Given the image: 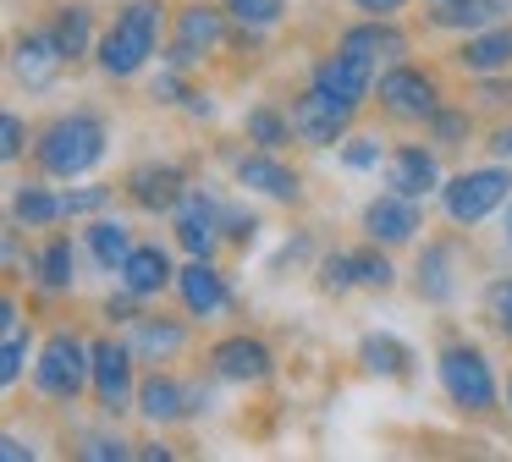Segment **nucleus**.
Masks as SVG:
<instances>
[{"label": "nucleus", "mask_w": 512, "mask_h": 462, "mask_svg": "<svg viewBox=\"0 0 512 462\" xmlns=\"http://www.w3.org/2000/svg\"><path fill=\"white\" fill-rule=\"evenodd\" d=\"M160 33H166V0H127V6L105 22L100 44H94V66H100L111 83L138 77L160 50H166Z\"/></svg>", "instance_id": "obj_1"}, {"label": "nucleus", "mask_w": 512, "mask_h": 462, "mask_svg": "<svg viewBox=\"0 0 512 462\" xmlns=\"http://www.w3.org/2000/svg\"><path fill=\"white\" fill-rule=\"evenodd\" d=\"M105 149H111V127H105L100 110H67V116L39 127L34 165L45 176H56V182H78V176H89L105 160Z\"/></svg>", "instance_id": "obj_2"}, {"label": "nucleus", "mask_w": 512, "mask_h": 462, "mask_svg": "<svg viewBox=\"0 0 512 462\" xmlns=\"http://www.w3.org/2000/svg\"><path fill=\"white\" fill-rule=\"evenodd\" d=\"M94 380V341H83L78 330H50L39 341L34 358V391L45 402H78Z\"/></svg>", "instance_id": "obj_3"}, {"label": "nucleus", "mask_w": 512, "mask_h": 462, "mask_svg": "<svg viewBox=\"0 0 512 462\" xmlns=\"http://www.w3.org/2000/svg\"><path fill=\"white\" fill-rule=\"evenodd\" d=\"M435 374H441V391L457 413H468V418L496 413V374H490V358L474 341H446L435 352Z\"/></svg>", "instance_id": "obj_4"}, {"label": "nucleus", "mask_w": 512, "mask_h": 462, "mask_svg": "<svg viewBox=\"0 0 512 462\" xmlns=\"http://www.w3.org/2000/svg\"><path fill=\"white\" fill-rule=\"evenodd\" d=\"M232 28L237 22L226 17V6L188 0V6H177V17H171V39H166V50H160V61L177 66V72H193V66H204L215 50H221Z\"/></svg>", "instance_id": "obj_5"}, {"label": "nucleus", "mask_w": 512, "mask_h": 462, "mask_svg": "<svg viewBox=\"0 0 512 462\" xmlns=\"http://www.w3.org/2000/svg\"><path fill=\"white\" fill-rule=\"evenodd\" d=\"M512 198V165H474V171H457L441 182V209L452 226H479L485 215H496L501 204Z\"/></svg>", "instance_id": "obj_6"}, {"label": "nucleus", "mask_w": 512, "mask_h": 462, "mask_svg": "<svg viewBox=\"0 0 512 462\" xmlns=\"http://www.w3.org/2000/svg\"><path fill=\"white\" fill-rule=\"evenodd\" d=\"M375 99H380V116L402 121V127H424V121L446 105L435 72H424V66H413V61H391L386 72L375 77Z\"/></svg>", "instance_id": "obj_7"}, {"label": "nucleus", "mask_w": 512, "mask_h": 462, "mask_svg": "<svg viewBox=\"0 0 512 462\" xmlns=\"http://www.w3.org/2000/svg\"><path fill=\"white\" fill-rule=\"evenodd\" d=\"M171 231H177V248L188 259H215V248L226 242V204L204 187H188L182 204L171 209Z\"/></svg>", "instance_id": "obj_8"}, {"label": "nucleus", "mask_w": 512, "mask_h": 462, "mask_svg": "<svg viewBox=\"0 0 512 462\" xmlns=\"http://www.w3.org/2000/svg\"><path fill=\"white\" fill-rule=\"evenodd\" d=\"M133 363L138 358H133V347H127V341H111V336L94 341V380H89V391H94V407H100V413L122 418L127 407H138Z\"/></svg>", "instance_id": "obj_9"}, {"label": "nucleus", "mask_w": 512, "mask_h": 462, "mask_svg": "<svg viewBox=\"0 0 512 462\" xmlns=\"http://www.w3.org/2000/svg\"><path fill=\"white\" fill-rule=\"evenodd\" d=\"M204 369H210V380L221 385H265L270 374H276V352H270V341L259 336H221L210 352H204Z\"/></svg>", "instance_id": "obj_10"}, {"label": "nucleus", "mask_w": 512, "mask_h": 462, "mask_svg": "<svg viewBox=\"0 0 512 462\" xmlns=\"http://www.w3.org/2000/svg\"><path fill=\"white\" fill-rule=\"evenodd\" d=\"M309 83L320 88V94H331L336 105L358 110L364 99H375V61H364V55L336 44V50H325L320 61L309 66Z\"/></svg>", "instance_id": "obj_11"}, {"label": "nucleus", "mask_w": 512, "mask_h": 462, "mask_svg": "<svg viewBox=\"0 0 512 462\" xmlns=\"http://www.w3.org/2000/svg\"><path fill=\"white\" fill-rule=\"evenodd\" d=\"M292 132H298V143L303 149H336V143L353 132V116L358 110H347V105H336L331 94H320V88H303L298 99H292Z\"/></svg>", "instance_id": "obj_12"}, {"label": "nucleus", "mask_w": 512, "mask_h": 462, "mask_svg": "<svg viewBox=\"0 0 512 462\" xmlns=\"http://www.w3.org/2000/svg\"><path fill=\"white\" fill-rule=\"evenodd\" d=\"M188 171L182 165H171V160H144V165H133L127 171V182H122V198L133 209H144V215H171V209L182 204V193H188Z\"/></svg>", "instance_id": "obj_13"}, {"label": "nucleus", "mask_w": 512, "mask_h": 462, "mask_svg": "<svg viewBox=\"0 0 512 462\" xmlns=\"http://www.w3.org/2000/svg\"><path fill=\"white\" fill-rule=\"evenodd\" d=\"M358 226H364L369 242H380V248H402V242L419 237L424 215H419V198L397 193V187H386V193H375L364 204V215H358Z\"/></svg>", "instance_id": "obj_14"}, {"label": "nucleus", "mask_w": 512, "mask_h": 462, "mask_svg": "<svg viewBox=\"0 0 512 462\" xmlns=\"http://www.w3.org/2000/svg\"><path fill=\"white\" fill-rule=\"evenodd\" d=\"M232 176L248 187V193H265L276 204H303V176L281 160L276 149H248L232 160Z\"/></svg>", "instance_id": "obj_15"}, {"label": "nucleus", "mask_w": 512, "mask_h": 462, "mask_svg": "<svg viewBox=\"0 0 512 462\" xmlns=\"http://www.w3.org/2000/svg\"><path fill=\"white\" fill-rule=\"evenodd\" d=\"M457 259H463V242L457 237H430L419 264H413V292L435 308L457 303Z\"/></svg>", "instance_id": "obj_16"}, {"label": "nucleus", "mask_w": 512, "mask_h": 462, "mask_svg": "<svg viewBox=\"0 0 512 462\" xmlns=\"http://www.w3.org/2000/svg\"><path fill=\"white\" fill-rule=\"evenodd\" d=\"M177 297H182V314L193 319H221L232 308V286H226L221 264L215 259H188L177 270Z\"/></svg>", "instance_id": "obj_17"}, {"label": "nucleus", "mask_w": 512, "mask_h": 462, "mask_svg": "<svg viewBox=\"0 0 512 462\" xmlns=\"http://www.w3.org/2000/svg\"><path fill=\"white\" fill-rule=\"evenodd\" d=\"M67 55H61V44L50 39V28H28L12 39V77L23 88H50L61 72H67Z\"/></svg>", "instance_id": "obj_18"}, {"label": "nucleus", "mask_w": 512, "mask_h": 462, "mask_svg": "<svg viewBox=\"0 0 512 462\" xmlns=\"http://www.w3.org/2000/svg\"><path fill=\"white\" fill-rule=\"evenodd\" d=\"M452 66H463L468 77H496L512 72V22H490V28H474L457 39Z\"/></svg>", "instance_id": "obj_19"}, {"label": "nucleus", "mask_w": 512, "mask_h": 462, "mask_svg": "<svg viewBox=\"0 0 512 462\" xmlns=\"http://www.w3.org/2000/svg\"><path fill=\"white\" fill-rule=\"evenodd\" d=\"M188 341H193V336H188V325H182L177 314H138L127 347H133V358L166 369L171 358H182V352H188Z\"/></svg>", "instance_id": "obj_20"}, {"label": "nucleus", "mask_w": 512, "mask_h": 462, "mask_svg": "<svg viewBox=\"0 0 512 462\" xmlns=\"http://www.w3.org/2000/svg\"><path fill=\"white\" fill-rule=\"evenodd\" d=\"M386 187H397V193L424 204L430 193H441V165H435V154L424 143H397L386 154Z\"/></svg>", "instance_id": "obj_21"}, {"label": "nucleus", "mask_w": 512, "mask_h": 462, "mask_svg": "<svg viewBox=\"0 0 512 462\" xmlns=\"http://www.w3.org/2000/svg\"><path fill=\"white\" fill-rule=\"evenodd\" d=\"M138 413L149 418V424L171 429L182 424V418H193V396H188V380H177V374L155 369L138 380Z\"/></svg>", "instance_id": "obj_22"}, {"label": "nucleus", "mask_w": 512, "mask_h": 462, "mask_svg": "<svg viewBox=\"0 0 512 462\" xmlns=\"http://www.w3.org/2000/svg\"><path fill=\"white\" fill-rule=\"evenodd\" d=\"M336 44L342 50H353V55H364V61H402L408 55V33L397 28L391 17H364V22H353V28H342L336 33Z\"/></svg>", "instance_id": "obj_23"}, {"label": "nucleus", "mask_w": 512, "mask_h": 462, "mask_svg": "<svg viewBox=\"0 0 512 462\" xmlns=\"http://www.w3.org/2000/svg\"><path fill=\"white\" fill-rule=\"evenodd\" d=\"M116 275H122V286L138 297H160L166 286H177V264H171V253L160 248V242H138Z\"/></svg>", "instance_id": "obj_24"}, {"label": "nucleus", "mask_w": 512, "mask_h": 462, "mask_svg": "<svg viewBox=\"0 0 512 462\" xmlns=\"http://www.w3.org/2000/svg\"><path fill=\"white\" fill-rule=\"evenodd\" d=\"M45 28H50V39L61 44V55H67L72 66L89 61L94 44H100V33H94V6H83V0H67V6H56Z\"/></svg>", "instance_id": "obj_25"}, {"label": "nucleus", "mask_w": 512, "mask_h": 462, "mask_svg": "<svg viewBox=\"0 0 512 462\" xmlns=\"http://www.w3.org/2000/svg\"><path fill=\"white\" fill-rule=\"evenodd\" d=\"M512 17V0H446V6H430V28H446V33H474V28H490V22H507Z\"/></svg>", "instance_id": "obj_26"}, {"label": "nucleus", "mask_w": 512, "mask_h": 462, "mask_svg": "<svg viewBox=\"0 0 512 462\" xmlns=\"http://www.w3.org/2000/svg\"><path fill=\"white\" fill-rule=\"evenodd\" d=\"M78 248H72V237H45L39 242V253H34V286L39 292H50V297H61V292H72V281H78Z\"/></svg>", "instance_id": "obj_27"}, {"label": "nucleus", "mask_w": 512, "mask_h": 462, "mask_svg": "<svg viewBox=\"0 0 512 462\" xmlns=\"http://www.w3.org/2000/svg\"><path fill=\"white\" fill-rule=\"evenodd\" d=\"M358 363H364V374H380V380H408L413 347L397 336H386V330H369V336L358 341Z\"/></svg>", "instance_id": "obj_28"}, {"label": "nucleus", "mask_w": 512, "mask_h": 462, "mask_svg": "<svg viewBox=\"0 0 512 462\" xmlns=\"http://www.w3.org/2000/svg\"><path fill=\"white\" fill-rule=\"evenodd\" d=\"M83 248H89V259L100 264V270H122L138 242H133V226H122V220H111V215H94L89 231H83Z\"/></svg>", "instance_id": "obj_29"}, {"label": "nucleus", "mask_w": 512, "mask_h": 462, "mask_svg": "<svg viewBox=\"0 0 512 462\" xmlns=\"http://www.w3.org/2000/svg\"><path fill=\"white\" fill-rule=\"evenodd\" d=\"M56 220H67V198L50 193L45 182H28L12 193V226L39 231V226H56Z\"/></svg>", "instance_id": "obj_30"}, {"label": "nucleus", "mask_w": 512, "mask_h": 462, "mask_svg": "<svg viewBox=\"0 0 512 462\" xmlns=\"http://www.w3.org/2000/svg\"><path fill=\"white\" fill-rule=\"evenodd\" d=\"M243 138L254 143V149H292L298 143V132H292V116L281 105H248L243 110Z\"/></svg>", "instance_id": "obj_31"}, {"label": "nucleus", "mask_w": 512, "mask_h": 462, "mask_svg": "<svg viewBox=\"0 0 512 462\" xmlns=\"http://www.w3.org/2000/svg\"><path fill=\"white\" fill-rule=\"evenodd\" d=\"M23 358H28V330L23 314H17V297H6V308H0V380L6 385L23 380Z\"/></svg>", "instance_id": "obj_32"}, {"label": "nucleus", "mask_w": 512, "mask_h": 462, "mask_svg": "<svg viewBox=\"0 0 512 462\" xmlns=\"http://www.w3.org/2000/svg\"><path fill=\"white\" fill-rule=\"evenodd\" d=\"M353 264H358V286H369V292H391V286H397V264H391V248H380V242H364V248H353Z\"/></svg>", "instance_id": "obj_33"}, {"label": "nucleus", "mask_w": 512, "mask_h": 462, "mask_svg": "<svg viewBox=\"0 0 512 462\" xmlns=\"http://www.w3.org/2000/svg\"><path fill=\"white\" fill-rule=\"evenodd\" d=\"M424 132H430L441 149H463L468 138H474V110H463V105H441L430 121H424Z\"/></svg>", "instance_id": "obj_34"}, {"label": "nucleus", "mask_w": 512, "mask_h": 462, "mask_svg": "<svg viewBox=\"0 0 512 462\" xmlns=\"http://www.w3.org/2000/svg\"><path fill=\"white\" fill-rule=\"evenodd\" d=\"M221 6L243 33H265V28H276V22L287 17V0H221Z\"/></svg>", "instance_id": "obj_35"}, {"label": "nucleus", "mask_w": 512, "mask_h": 462, "mask_svg": "<svg viewBox=\"0 0 512 462\" xmlns=\"http://www.w3.org/2000/svg\"><path fill=\"white\" fill-rule=\"evenodd\" d=\"M386 143H380V132H347L342 138V165L347 171H380V160H386Z\"/></svg>", "instance_id": "obj_36"}, {"label": "nucleus", "mask_w": 512, "mask_h": 462, "mask_svg": "<svg viewBox=\"0 0 512 462\" xmlns=\"http://www.w3.org/2000/svg\"><path fill=\"white\" fill-rule=\"evenodd\" d=\"M314 281H320V292L325 297H347L358 286V264H353V253H325L320 264H314Z\"/></svg>", "instance_id": "obj_37"}, {"label": "nucleus", "mask_w": 512, "mask_h": 462, "mask_svg": "<svg viewBox=\"0 0 512 462\" xmlns=\"http://www.w3.org/2000/svg\"><path fill=\"white\" fill-rule=\"evenodd\" d=\"M485 319L507 336V347H512V275H501V281L485 286Z\"/></svg>", "instance_id": "obj_38"}, {"label": "nucleus", "mask_w": 512, "mask_h": 462, "mask_svg": "<svg viewBox=\"0 0 512 462\" xmlns=\"http://www.w3.org/2000/svg\"><path fill=\"white\" fill-rule=\"evenodd\" d=\"M78 457H89V462H122V457H138V446H133V440H122V435H83Z\"/></svg>", "instance_id": "obj_39"}, {"label": "nucleus", "mask_w": 512, "mask_h": 462, "mask_svg": "<svg viewBox=\"0 0 512 462\" xmlns=\"http://www.w3.org/2000/svg\"><path fill=\"white\" fill-rule=\"evenodd\" d=\"M61 198H67V215H89V220H94V215H100V209L116 198V187H105V182H94V187H67Z\"/></svg>", "instance_id": "obj_40"}, {"label": "nucleus", "mask_w": 512, "mask_h": 462, "mask_svg": "<svg viewBox=\"0 0 512 462\" xmlns=\"http://www.w3.org/2000/svg\"><path fill=\"white\" fill-rule=\"evenodd\" d=\"M23 149H28V121L17 116V110H6V116H0V154H6V160H23Z\"/></svg>", "instance_id": "obj_41"}, {"label": "nucleus", "mask_w": 512, "mask_h": 462, "mask_svg": "<svg viewBox=\"0 0 512 462\" xmlns=\"http://www.w3.org/2000/svg\"><path fill=\"white\" fill-rule=\"evenodd\" d=\"M254 237H259V215H248V209H226V242H232V248H248Z\"/></svg>", "instance_id": "obj_42"}, {"label": "nucleus", "mask_w": 512, "mask_h": 462, "mask_svg": "<svg viewBox=\"0 0 512 462\" xmlns=\"http://www.w3.org/2000/svg\"><path fill=\"white\" fill-rule=\"evenodd\" d=\"M138 303H144V297L122 286V297H105V319H111V325H133V319H138Z\"/></svg>", "instance_id": "obj_43"}, {"label": "nucleus", "mask_w": 512, "mask_h": 462, "mask_svg": "<svg viewBox=\"0 0 512 462\" xmlns=\"http://www.w3.org/2000/svg\"><path fill=\"white\" fill-rule=\"evenodd\" d=\"M347 6H353L358 17H402L408 0H347Z\"/></svg>", "instance_id": "obj_44"}, {"label": "nucleus", "mask_w": 512, "mask_h": 462, "mask_svg": "<svg viewBox=\"0 0 512 462\" xmlns=\"http://www.w3.org/2000/svg\"><path fill=\"white\" fill-rule=\"evenodd\" d=\"M485 143H490V154H496V160H512V121H501Z\"/></svg>", "instance_id": "obj_45"}, {"label": "nucleus", "mask_w": 512, "mask_h": 462, "mask_svg": "<svg viewBox=\"0 0 512 462\" xmlns=\"http://www.w3.org/2000/svg\"><path fill=\"white\" fill-rule=\"evenodd\" d=\"M0 451H6V462H23V457H34V446H23V435H6V440H0Z\"/></svg>", "instance_id": "obj_46"}, {"label": "nucleus", "mask_w": 512, "mask_h": 462, "mask_svg": "<svg viewBox=\"0 0 512 462\" xmlns=\"http://www.w3.org/2000/svg\"><path fill=\"white\" fill-rule=\"evenodd\" d=\"M138 457H144V462H166L171 446H160V440H144V446H138Z\"/></svg>", "instance_id": "obj_47"}, {"label": "nucleus", "mask_w": 512, "mask_h": 462, "mask_svg": "<svg viewBox=\"0 0 512 462\" xmlns=\"http://www.w3.org/2000/svg\"><path fill=\"white\" fill-rule=\"evenodd\" d=\"M501 237H507V248H512V198L501 204Z\"/></svg>", "instance_id": "obj_48"}, {"label": "nucleus", "mask_w": 512, "mask_h": 462, "mask_svg": "<svg viewBox=\"0 0 512 462\" xmlns=\"http://www.w3.org/2000/svg\"><path fill=\"white\" fill-rule=\"evenodd\" d=\"M507 413H512V374H507Z\"/></svg>", "instance_id": "obj_49"}, {"label": "nucleus", "mask_w": 512, "mask_h": 462, "mask_svg": "<svg viewBox=\"0 0 512 462\" xmlns=\"http://www.w3.org/2000/svg\"><path fill=\"white\" fill-rule=\"evenodd\" d=\"M430 6H446V0H430Z\"/></svg>", "instance_id": "obj_50"}]
</instances>
